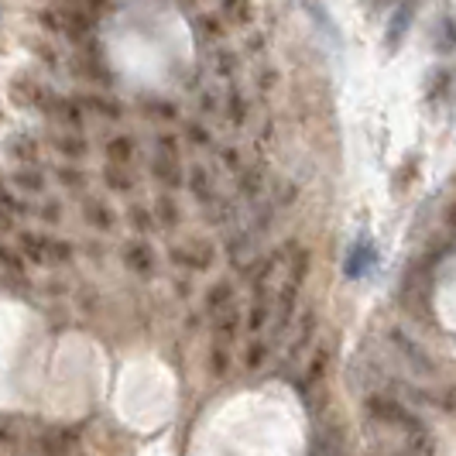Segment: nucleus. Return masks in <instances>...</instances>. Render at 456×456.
Masks as SVG:
<instances>
[{"mask_svg": "<svg viewBox=\"0 0 456 456\" xmlns=\"http://www.w3.org/2000/svg\"><path fill=\"white\" fill-rule=\"evenodd\" d=\"M38 24L48 35H59V38H69V42L86 48V42L96 31V14L83 11V7H69V4H48L38 11Z\"/></svg>", "mask_w": 456, "mask_h": 456, "instance_id": "obj_1", "label": "nucleus"}, {"mask_svg": "<svg viewBox=\"0 0 456 456\" xmlns=\"http://www.w3.org/2000/svg\"><path fill=\"white\" fill-rule=\"evenodd\" d=\"M18 248H21L24 261L42 265V268H59V265H69L76 257V248L69 240L52 237V233H35V230H21L18 233Z\"/></svg>", "mask_w": 456, "mask_h": 456, "instance_id": "obj_2", "label": "nucleus"}, {"mask_svg": "<svg viewBox=\"0 0 456 456\" xmlns=\"http://www.w3.org/2000/svg\"><path fill=\"white\" fill-rule=\"evenodd\" d=\"M183 141L175 134H159L155 137V155H151V175L155 183L165 185V192H175L185 185V168H183Z\"/></svg>", "mask_w": 456, "mask_h": 456, "instance_id": "obj_3", "label": "nucleus"}, {"mask_svg": "<svg viewBox=\"0 0 456 456\" xmlns=\"http://www.w3.org/2000/svg\"><path fill=\"white\" fill-rule=\"evenodd\" d=\"M364 409L374 422H381V426H395V429H405L409 436L426 429V426H422V419H419L405 402H398V398H391V395H367Z\"/></svg>", "mask_w": 456, "mask_h": 456, "instance_id": "obj_4", "label": "nucleus"}, {"mask_svg": "<svg viewBox=\"0 0 456 456\" xmlns=\"http://www.w3.org/2000/svg\"><path fill=\"white\" fill-rule=\"evenodd\" d=\"M388 340H391V346H395V354H398V357H402L411 370H419V374H426V378L439 374V364L429 357V350H422V346L411 340L405 330H391Z\"/></svg>", "mask_w": 456, "mask_h": 456, "instance_id": "obj_5", "label": "nucleus"}, {"mask_svg": "<svg viewBox=\"0 0 456 456\" xmlns=\"http://www.w3.org/2000/svg\"><path fill=\"white\" fill-rule=\"evenodd\" d=\"M172 261H175L179 268H189V272H206V268H213L216 251H213V244H209V240H196V237H189V240H183V244H175V248H172Z\"/></svg>", "mask_w": 456, "mask_h": 456, "instance_id": "obj_6", "label": "nucleus"}, {"mask_svg": "<svg viewBox=\"0 0 456 456\" xmlns=\"http://www.w3.org/2000/svg\"><path fill=\"white\" fill-rule=\"evenodd\" d=\"M42 114L48 120H55V124H62V127H83V120H86V110L79 107V100H72V96H62V93H48L45 103H42Z\"/></svg>", "mask_w": 456, "mask_h": 456, "instance_id": "obj_7", "label": "nucleus"}, {"mask_svg": "<svg viewBox=\"0 0 456 456\" xmlns=\"http://www.w3.org/2000/svg\"><path fill=\"white\" fill-rule=\"evenodd\" d=\"M48 93L52 90H48L35 72H18V76L11 79V100H14L18 107H24V110H42Z\"/></svg>", "mask_w": 456, "mask_h": 456, "instance_id": "obj_8", "label": "nucleus"}, {"mask_svg": "<svg viewBox=\"0 0 456 456\" xmlns=\"http://www.w3.org/2000/svg\"><path fill=\"white\" fill-rule=\"evenodd\" d=\"M292 326H296V333H292V340H289V346H285L281 374L289 370V364H296L298 357H302V350H305V346L313 343V337H316V309H305Z\"/></svg>", "mask_w": 456, "mask_h": 456, "instance_id": "obj_9", "label": "nucleus"}, {"mask_svg": "<svg viewBox=\"0 0 456 456\" xmlns=\"http://www.w3.org/2000/svg\"><path fill=\"white\" fill-rule=\"evenodd\" d=\"M120 257H124V265H127V268H131L134 274H141V278L155 274V268H159L155 248H151L144 237H134V240H127V244L120 248Z\"/></svg>", "mask_w": 456, "mask_h": 456, "instance_id": "obj_10", "label": "nucleus"}, {"mask_svg": "<svg viewBox=\"0 0 456 456\" xmlns=\"http://www.w3.org/2000/svg\"><path fill=\"white\" fill-rule=\"evenodd\" d=\"M411 21H415V4H411V0H402V4L395 7V14H391L388 28H385V52H388V55H395L398 45L405 42Z\"/></svg>", "mask_w": 456, "mask_h": 456, "instance_id": "obj_11", "label": "nucleus"}, {"mask_svg": "<svg viewBox=\"0 0 456 456\" xmlns=\"http://www.w3.org/2000/svg\"><path fill=\"white\" fill-rule=\"evenodd\" d=\"M237 330H240V313L230 305L224 313H216V316H209V333H213V343H230L237 340Z\"/></svg>", "mask_w": 456, "mask_h": 456, "instance_id": "obj_12", "label": "nucleus"}, {"mask_svg": "<svg viewBox=\"0 0 456 456\" xmlns=\"http://www.w3.org/2000/svg\"><path fill=\"white\" fill-rule=\"evenodd\" d=\"M48 144H52L59 155H66V159H72V161L90 155V144H86V137L79 134V131H76V134H69V131H52V134H48Z\"/></svg>", "mask_w": 456, "mask_h": 456, "instance_id": "obj_13", "label": "nucleus"}, {"mask_svg": "<svg viewBox=\"0 0 456 456\" xmlns=\"http://www.w3.org/2000/svg\"><path fill=\"white\" fill-rule=\"evenodd\" d=\"M79 107L100 114L103 120H120V117H124V103L114 100L110 93H86V96H79Z\"/></svg>", "mask_w": 456, "mask_h": 456, "instance_id": "obj_14", "label": "nucleus"}, {"mask_svg": "<svg viewBox=\"0 0 456 456\" xmlns=\"http://www.w3.org/2000/svg\"><path fill=\"white\" fill-rule=\"evenodd\" d=\"M7 155H11L14 161H21L24 168L38 165V159H42L38 137H31V134H14V137H7Z\"/></svg>", "mask_w": 456, "mask_h": 456, "instance_id": "obj_15", "label": "nucleus"}, {"mask_svg": "<svg viewBox=\"0 0 456 456\" xmlns=\"http://www.w3.org/2000/svg\"><path fill=\"white\" fill-rule=\"evenodd\" d=\"M137 159V137L120 134L107 141V165H120V168H131Z\"/></svg>", "mask_w": 456, "mask_h": 456, "instance_id": "obj_16", "label": "nucleus"}, {"mask_svg": "<svg viewBox=\"0 0 456 456\" xmlns=\"http://www.w3.org/2000/svg\"><path fill=\"white\" fill-rule=\"evenodd\" d=\"M83 220H86L93 230H103V233H110V230L117 227L114 209L103 203V200H83Z\"/></svg>", "mask_w": 456, "mask_h": 456, "instance_id": "obj_17", "label": "nucleus"}, {"mask_svg": "<svg viewBox=\"0 0 456 456\" xmlns=\"http://www.w3.org/2000/svg\"><path fill=\"white\" fill-rule=\"evenodd\" d=\"M69 69H72V76H76V79H86V83H96V86H110V83H114V76L100 66L96 59H90V55L72 59V66Z\"/></svg>", "mask_w": 456, "mask_h": 456, "instance_id": "obj_18", "label": "nucleus"}, {"mask_svg": "<svg viewBox=\"0 0 456 456\" xmlns=\"http://www.w3.org/2000/svg\"><path fill=\"white\" fill-rule=\"evenodd\" d=\"M151 213H155V224H159L161 230H175L179 224H183V209H179V203L172 200V192H161V196H155Z\"/></svg>", "mask_w": 456, "mask_h": 456, "instance_id": "obj_19", "label": "nucleus"}, {"mask_svg": "<svg viewBox=\"0 0 456 456\" xmlns=\"http://www.w3.org/2000/svg\"><path fill=\"white\" fill-rule=\"evenodd\" d=\"M185 185H189V192L200 200L203 206H209L216 200V189H213V179H209V172H206L203 165H192L189 168V175H185Z\"/></svg>", "mask_w": 456, "mask_h": 456, "instance_id": "obj_20", "label": "nucleus"}, {"mask_svg": "<svg viewBox=\"0 0 456 456\" xmlns=\"http://www.w3.org/2000/svg\"><path fill=\"white\" fill-rule=\"evenodd\" d=\"M330 346H320L316 354H313V361H309V367L302 370V378H298V388L302 391H309L313 385H320L322 378H326V367H330Z\"/></svg>", "mask_w": 456, "mask_h": 456, "instance_id": "obj_21", "label": "nucleus"}, {"mask_svg": "<svg viewBox=\"0 0 456 456\" xmlns=\"http://www.w3.org/2000/svg\"><path fill=\"white\" fill-rule=\"evenodd\" d=\"M209 66H213V72H216L220 79H233V76L240 72V55H237L233 48H213Z\"/></svg>", "mask_w": 456, "mask_h": 456, "instance_id": "obj_22", "label": "nucleus"}, {"mask_svg": "<svg viewBox=\"0 0 456 456\" xmlns=\"http://www.w3.org/2000/svg\"><path fill=\"white\" fill-rule=\"evenodd\" d=\"M103 183H107L110 192H120V196H127V192L137 189V179L131 175V168H120V165H107L103 168Z\"/></svg>", "mask_w": 456, "mask_h": 456, "instance_id": "obj_23", "label": "nucleus"}, {"mask_svg": "<svg viewBox=\"0 0 456 456\" xmlns=\"http://www.w3.org/2000/svg\"><path fill=\"white\" fill-rule=\"evenodd\" d=\"M374 261H378V251H374L367 240H361V244H354V248H350V257H346V274H350V278H361L367 265H374Z\"/></svg>", "mask_w": 456, "mask_h": 456, "instance_id": "obj_24", "label": "nucleus"}, {"mask_svg": "<svg viewBox=\"0 0 456 456\" xmlns=\"http://www.w3.org/2000/svg\"><path fill=\"white\" fill-rule=\"evenodd\" d=\"M230 305H233V281H216V285L206 292V313L216 316V313H224Z\"/></svg>", "mask_w": 456, "mask_h": 456, "instance_id": "obj_25", "label": "nucleus"}, {"mask_svg": "<svg viewBox=\"0 0 456 456\" xmlns=\"http://www.w3.org/2000/svg\"><path fill=\"white\" fill-rule=\"evenodd\" d=\"M206 367H209V374H213V378H227L230 370H233V354H230V346L213 343V346H209V354H206Z\"/></svg>", "mask_w": 456, "mask_h": 456, "instance_id": "obj_26", "label": "nucleus"}, {"mask_svg": "<svg viewBox=\"0 0 456 456\" xmlns=\"http://www.w3.org/2000/svg\"><path fill=\"white\" fill-rule=\"evenodd\" d=\"M127 220H131V227H134L141 237H148V233H155V230H159V224H155V213H151V206H144V203L127 206Z\"/></svg>", "mask_w": 456, "mask_h": 456, "instance_id": "obj_27", "label": "nucleus"}, {"mask_svg": "<svg viewBox=\"0 0 456 456\" xmlns=\"http://www.w3.org/2000/svg\"><path fill=\"white\" fill-rule=\"evenodd\" d=\"M55 179H59V185L72 189V192H83V189L90 185V175H86L79 165H59V168H55Z\"/></svg>", "mask_w": 456, "mask_h": 456, "instance_id": "obj_28", "label": "nucleus"}, {"mask_svg": "<svg viewBox=\"0 0 456 456\" xmlns=\"http://www.w3.org/2000/svg\"><path fill=\"white\" fill-rule=\"evenodd\" d=\"M411 395H419L426 405H433V409H443L453 415L456 411V388L450 385V388H439V391H411Z\"/></svg>", "mask_w": 456, "mask_h": 456, "instance_id": "obj_29", "label": "nucleus"}, {"mask_svg": "<svg viewBox=\"0 0 456 456\" xmlns=\"http://www.w3.org/2000/svg\"><path fill=\"white\" fill-rule=\"evenodd\" d=\"M76 446V433H45L42 436V450L45 456H69Z\"/></svg>", "mask_w": 456, "mask_h": 456, "instance_id": "obj_30", "label": "nucleus"}, {"mask_svg": "<svg viewBox=\"0 0 456 456\" xmlns=\"http://www.w3.org/2000/svg\"><path fill=\"white\" fill-rule=\"evenodd\" d=\"M11 183L18 185L21 192H35V196H38V192H45V185H48L45 175H42L38 168H18V172L11 175Z\"/></svg>", "mask_w": 456, "mask_h": 456, "instance_id": "obj_31", "label": "nucleus"}, {"mask_svg": "<svg viewBox=\"0 0 456 456\" xmlns=\"http://www.w3.org/2000/svg\"><path fill=\"white\" fill-rule=\"evenodd\" d=\"M272 357V340H251L248 350H244V367L248 370H261Z\"/></svg>", "mask_w": 456, "mask_h": 456, "instance_id": "obj_32", "label": "nucleus"}, {"mask_svg": "<svg viewBox=\"0 0 456 456\" xmlns=\"http://www.w3.org/2000/svg\"><path fill=\"white\" fill-rule=\"evenodd\" d=\"M433 48L439 52V55H450V52H456V21H453V18H439V31H436Z\"/></svg>", "mask_w": 456, "mask_h": 456, "instance_id": "obj_33", "label": "nucleus"}, {"mask_svg": "<svg viewBox=\"0 0 456 456\" xmlns=\"http://www.w3.org/2000/svg\"><path fill=\"white\" fill-rule=\"evenodd\" d=\"M220 11L230 24H248L254 18L251 4L248 0H220Z\"/></svg>", "mask_w": 456, "mask_h": 456, "instance_id": "obj_34", "label": "nucleus"}, {"mask_svg": "<svg viewBox=\"0 0 456 456\" xmlns=\"http://www.w3.org/2000/svg\"><path fill=\"white\" fill-rule=\"evenodd\" d=\"M227 114H230V124H237V127H244V124L251 120V107H248V100H244V93H240V90L230 93Z\"/></svg>", "mask_w": 456, "mask_h": 456, "instance_id": "obj_35", "label": "nucleus"}, {"mask_svg": "<svg viewBox=\"0 0 456 456\" xmlns=\"http://www.w3.org/2000/svg\"><path fill=\"white\" fill-rule=\"evenodd\" d=\"M450 86H453V72H450V69H436L433 76H429L426 93H429V100H443V96L450 93Z\"/></svg>", "mask_w": 456, "mask_h": 456, "instance_id": "obj_36", "label": "nucleus"}, {"mask_svg": "<svg viewBox=\"0 0 456 456\" xmlns=\"http://www.w3.org/2000/svg\"><path fill=\"white\" fill-rule=\"evenodd\" d=\"M183 134L189 137V141H192L196 148H216V141H213V134L206 131V127L200 124V120H189V124H185Z\"/></svg>", "mask_w": 456, "mask_h": 456, "instance_id": "obj_37", "label": "nucleus"}, {"mask_svg": "<svg viewBox=\"0 0 456 456\" xmlns=\"http://www.w3.org/2000/svg\"><path fill=\"white\" fill-rule=\"evenodd\" d=\"M268 320H272V305H268V302H254L251 316H248V330H251V333H261V330L268 326Z\"/></svg>", "mask_w": 456, "mask_h": 456, "instance_id": "obj_38", "label": "nucleus"}, {"mask_svg": "<svg viewBox=\"0 0 456 456\" xmlns=\"http://www.w3.org/2000/svg\"><path fill=\"white\" fill-rule=\"evenodd\" d=\"M261 185H265L261 168H244V172H240V192H244V196H257Z\"/></svg>", "mask_w": 456, "mask_h": 456, "instance_id": "obj_39", "label": "nucleus"}, {"mask_svg": "<svg viewBox=\"0 0 456 456\" xmlns=\"http://www.w3.org/2000/svg\"><path fill=\"white\" fill-rule=\"evenodd\" d=\"M0 272H11V274H24V257L11 248L0 244Z\"/></svg>", "mask_w": 456, "mask_h": 456, "instance_id": "obj_40", "label": "nucleus"}, {"mask_svg": "<svg viewBox=\"0 0 456 456\" xmlns=\"http://www.w3.org/2000/svg\"><path fill=\"white\" fill-rule=\"evenodd\" d=\"M196 28L203 31L209 42H220V38H224V24L216 21V18H206V14H200V18H196Z\"/></svg>", "mask_w": 456, "mask_h": 456, "instance_id": "obj_41", "label": "nucleus"}, {"mask_svg": "<svg viewBox=\"0 0 456 456\" xmlns=\"http://www.w3.org/2000/svg\"><path fill=\"white\" fill-rule=\"evenodd\" d=\"M52 4H69V7H83V11H90L100 18V11H107L110 7V0H52Z\"/></svg>", "mask_w": 456, "mask_h": 456, "instance_id": "obj_42", "label": "nucleus"}, {"mask_svg": "<svg viewBox=\"0 0 456 456\" xmlns=\"http://www.w3.org/2000/svg\"><path fill=\"white\" fill-rule=\"evenodd\" d=\"M216 151H220V159H224V165H227L230 172H237V175L244 172V159H240L233 148H216Z\"/></svg>", "mask_w": 456, "mask_h": 456, "instance_id": "obj_43", "label": "nucleus"}, {"mask_svg": "<svg viewBox=\"0 0 456 456\" xmlns=\"http://www.w3.org/2000/svg\"><path fill=\"white\" fill-rule=\"evenodd\" d=\"M38 216H42L45 224H59V220H62V206L55 203V200H48V203L38 209Z\"/></svg>", "mask_w": 456, "mask_h": 456, "instance_id": "obj_44", "label": "nucleus"}, {"mask_svg": "<svg viewBox=\"0 0 456 456\" xmlns=\"http://www.w3.org/2000/svg\"><path fill=\"white\" fill-rule=\"evenodd\" d=\"M144 107H148L151 114H161L165 120H175V117H179V114H175V107H172V103H161V100H148Z\"/></svg>", "mask_w": 456, "mask_h": 456, "instance_id": "obj_45", "label": "nucleus"}, {"mask_svg": "<svg viewBox=\"0 0 456 456\" xmlns=\"http://www.w3.org/2000/svg\"><path fill=\"white\" fill-rule=\"evenodd\" d=\"M35 55H38L42 62H48V66H55V62H59V55H55L48 45H35Z\"/></svg>", "mask_w": 456, "mask_h": 456, "instance_id": "obj_46", "label": "nucleus"}, {"mask_svg": "<svg viewBox=\"0 0 456 456\" xmlns=\"http://www.w3.org/2000/svg\"><path fill=\"white\" fill-rule=\"evenodd\" d=\"M446 227H450L456 233V203L446 206Z\"/></svg>", "mask_w": 456, "mask_h": 456, "instance_id": "obj_47", "label": "nucleus"}, {"mask_svg": "<svg viewBox=\"0 0 456 456\" xmlns=\"http://www.w3.org/2000/svg\"><path fill=\"white\" fill-rule=\"evenodd\" d=\"M0 189H4V179H0Z\"/></svg>", "mask_w": 456, "mask_h": 456, "instance_id": "obj_48", "label": "nucleus"}, {"mask_svg": "<svg viewBox=\"0 0 456 456\" xmlns=\"http://www.w3.org/2000/svg\"><path fill=\"white\" fill-rule=\"evenodd\" d=\"M370 456H374V453H370Z\"/></svg>", "mask_w": 456, "mask_h": 456, "instance_id": "obj_49", "label": "nucleus"}]
</instances>
